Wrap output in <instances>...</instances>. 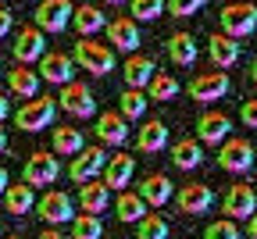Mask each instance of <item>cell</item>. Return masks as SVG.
Listing matches in <instances>:
<instances>
[{"label": "cell", "instance_id": "1", "mask_svg": "<svg viewBox=\"0 0 257 239\" xmlns=\"http://www.w3.org/2000/svg\"><path fill=\"white\" fill-rule=\"evenodd\" d=\"M218 22H221V36H229V40H243V36H250V32L257 29V4H225L221 8V15H218Z\"/></svg>", "mask_w": 257, "mask_h": 239}, {"label": "cell", "instance_id": "2", "mask_svg": "<svg viewBox=\"0 0 257 239\" xmlns=\"http://www.w3.org/2000/svg\"><path fill=\"white\" fill-rule=\"evenodd\" d=\"M72 61L79 68H86L89 75H111L114 72V50L100 47L96 40H79L75 50H72Z\"/></svg>", "mask_w": 257, "mask_h": 239}, {"label": "cell", "instance_id": "3", "mask_svg": "<svg viewBox=\"0 0 257 239\" xmlns=\"http://www.w3.org/2000/svg\"><path fill=\"white\" fill-rule=\"evenodd\" d=\"M54 114H57V100L36 96V100H29V104H22L15 111V125L22 132H43L47 125H54Z\"/></svg>", "mask_w": 257, "mask_h": 239}, {"label": "cell", "instance_id": "4", "mask_svg": "<svg viewBox=\"0 0 257 239\" xmlns=\"http://www.w3.org/2000/svg\"><path fill=\"white\" fill-rule=\"evenodd\" d=\"M32 18H36V29L40 32H64L68 22L75 18V8L68 4V0H43Z\"/></svg>", "mask_w": 257, "mask_h": 239}, {"label": "cell", "instance_id": "5", "mask_svg": "<svg viewBox=\"0 0 257 239\" xmlns=\"http://www.w3.org/2000/svg\"><path fill=\"white\" fill-rule=\"evenodd\" d=\"M57 175H61V161H57V154H47V150L29 154V161H25V182H29L32 189L57 182Z\"/></svg>", "mask_w": 257, "mask_h": 239}, {"label": "cell", "instance_id": "6", "mask_svg": "<svg viewBox=\"0 0 257 239\" xmlns=\"http://www.w3.org/2000/svg\"><path fill=\"white\" fill-rule=\"evenodd\" d=\"M57 104L68 111L72 118H93V114H96V100H93V93H89L86 82H68V86H61Z\"/></svg>", "mask_w": 257, "mask_h": 239}, {"label": "cell", "instance_id": "7", "mask_svg": "<svg viewBox=\"0 0 257 239\" xmlns=\"http://www.w3.org/2000/svg\"><path fill=\"white\" fill-rule=\"evenodd\" d=\"M221 211H225V218H253V211H257V189L253 186H246V182H236V186H229L225 189V200H221Z\"/></svg>", "mask_w": 257, "mask_h": 239}, {"label": "cell", "instance_id": "8", "mask_svg": "<svg viewBox=\"0 0 257 239\" xmlns=\"http://www.w3.org/2000/svg\"><path fill=\"white\" fill-rule=\"evenodd\" d=\"M218 164L225 168V172H232V175H243V172H250L253 168V147L246 143V140H225L221 147H218Z\"/></svg>", "mask_w": 257, "mask_h": 239}, {"label": "cell", "instance_id": "9", "mask_svg": "<svg viewBox=\"0 0 257 239\" xmlns=\"http://www.w3.org/2000/svg\"><path fill=\"white\" fill-rule=\"evenodd\" d=\"M107 154H104V147H86L79 157H72V182H79V186H86V182H96V175L107 168Z\"/></svg>", "mask_w": 257, "mask_h": 239}, {"label": "cell", "instance_id": "10", "mask_svg": "<svg viewBox=\"0 0 257 239\" xmlns=\"http://www.w3.org/2000/svg\"><path fill=\"white\" fill-rule=\"evenodd\" d=\"M43 32L36 29V25H25V29H18V36H15V61L22 64V68H29L32 61H43L47 54H43Z\"/></svg>", "mask_w": 257, "mask_h": 239}, {"label": "cell", "instance_id": "11", "mask_svg": "<svg viewBox=\"0 0 257 239\" xmlns=\"http://www.w3.org/2000/svg\"><path fill=\"white\" fill-rule=\"evenodd\" d=\"M229 132H232V118L225 114V111H204L200 118H197V140L200 143H225L229 140Z\"/></svg>", "mask_w": 257, "mask_h": 239}, {"label": "cell", "instance_id": "12", "mask_svg": "<svg viewBox=\"0 0 257 239\" xmlns=\"http://www.w3.org/2000/svg\"><path fill=\"white\" fill-rule=\"evenodd\" d=\"M186 93L197 100V104H214V100H221L225 93H229V75H221V72H207V75H197Z\"/></svg>", "mask_w": 257, "mask_h": 239}, {"label": "cell", "instance_id": "13", "mask_svg": "<svg viewBox=\"0 0 257 239\" xmlns=\"http://www.w3.org/2000/svg\"><path fill=\"white\" fill-rule=\"evenodd\" d=\"M175 203L182 214H207L211 203H214V193L200 182H186L182 189H175Z\"/></svg>", "mask_w": 257, "mask_h": 239}, {"label": "cell", "instance_id": "14", "mask_svg": "<svg viewBox=\"0 0 257 239\" xmlns=\"http://www.w3.org/2000/svg\"><path fill=\"white\" fill-rule=\"evenodd\" d=\"M36 214H40L43 221H50V225L75 221V214H72V196H68V193H61V189L43 193V200L36 203Z\"/></svg>", "mask_w": 257, "mask_h": 239}, {"label": "cell", "instance_id": "15", "mask_svg": "<svg viewBox=\"0 0 257 239\" xmlns=\"http://www.w3.org/2000/svg\"><path fill=\"white\" fill-rule=\"evenodd\" d=\"M143 200H147V207H165V203L175 196V186L165 172H150L140 179V189H136Z\"/></svg>", "mask_w": 257, "mask_h": 239}, {"label": "cell", "instance_id": "16", "mask_svg": "<svg viewBox=\"0 0 257 239\" xmlns=\"http://www.w3.org/2000/svg\"><path fill=\"white\" fill-rule=\"evenodd\" d=\"M107 43H111V50H125L128 57H133L136 47H140V29H136V22H133V18H111V22H107Z\"/></svg>", "mask_w": 257, "mask_h": 239}, {"label": "cell", "instance_id": "17", "mask_svg": "<svg viewBox=\"0 0 257 239\" xmlns=\"http://www.w3.org/2000/svg\"><path fill=\"white\" fill-rule=\"evenodd\" d=\"M125 89H143L147 93V86L154 82V75H157V68H154V61L147 57V54H133V57H125Z\"/></svg>", "mask_w": 257, "mask_h": 239}, {"label": "cell", "instance_id": "18", "mask_svg": "<svg viewBox=\"0 0 257 239\" xmlns=\"http://www.w3.org/2000/svg\"><path fill=\"white\" fill-rule=\"evenodd\" d=\"M96 136H100V143H107V147H121L128 140V122L121 118V111H104L96 118Z\"/></svg>", "mask_w": 257, "mask_h": 239}, {"label": "cell", "instance_id": "19", "mask_svg": "<svg viewBox=\"0 0 257 239\" xmlns=\"http://www.w3.org/2000/svg\"><path fill=\"white\" fill-rule=\"evenodd\" d=\"M136 147H140L143 154H157V150H165V147H168V125L161 122V118L143 122V125H140V132H136Z\"/></svg>", "mask_w": 257, "mask_h": 239}, {"label": "cell", "instance_id": "20", "mask_svg": "<svg viewBox=\"0 0 257 239\" xmlns=\"http://www.w3.org/2000/svg\"><path fill=\"white\" fill-rule=\"evenodd\" d=\"M72 72H75V61L68 54H47L40 61V75L47 82H57V86H68L72 82Z\"/></svg>", "mask_w": 257, "mask_h": 239}, {"label": "cell", "instance_id": "21", "mask_svg": "<svg viewBox=\"0 0 257 239\" xmlns=\"http://www.w3.org/2000/svg\"><path fill=\"white\" fill-rule=\"evenodd\" d=\"M8 89L11 96H22V100H36L40 93V72H32V68H11L8 72Z\"/></svg>", "mask_w": 257, "mask_h": 239}, {"label": "cell", "instance_id": "22", "mask_svg": "<svg viewBox=\"0 0 257 239\" xmlns=\"http://www.w3.org/2000/svg\"><path fill=\"white\" fill-rule=\"evenodd\" d=\"M133 172H136V161L128 157V154H114V157L107 161V168H104V182H107V189H121V193H125V186H128V179H133Z\"/></svg>", "mask_w": 257, "mask_h": 239}, {"label": "cell", "instance_id": "23", "mask_svg": "<svg viewBox=\"0 0 257 239\" xmlns=\"http://www.w3.org/2000/svg\"><path fill=\"white\" fill-rule=\"evenodd\" d=\"M207 54H211V64L218 72H225V68H232L239 61V43L218 32V36H211V43H207Z\"/></svg>", "mask_w": 257, "mask_h": 239}, {"label": "cell", "instance_id": "24", "mask_svg": "<svg viewBox=\"0 0 257 239\" xmlns=\"http://www.w3.org/2000/svg\"><path fill=\"white\" fill-rule=\"evenodd\" d=\"M79 203H82L86 214H96V218H100V214L107 211V203H111L107 182H86V186L79 189Z\"/></svg>", "mask_w": 257, "mask_h": 239}, {"label": "cell", "instance_id": "25", "mask_svg": "<svg viewBox=\"0 0 257 239\" xmlns=\"http://www.w3.org/2000/svg\"><path fill=\"white\" fill-rule=\"evenodd\" d=\"M72 25H75V32L82 40H89L93 32H100L107 22H104V11L96 8V4H79L75 8V18H72Z\"/></svg>", "mask_w": 257, "mask_h": 239}, {"label": "cell", "instance_id": "26", "mask_svg": "<svg viewBox=\"0 0 257 239\" xmlns=\"http://www.w3.org/2000/svg\"><path fill=\"white\" fill-rule=\"evenodd\" d=\"M168 57L179 64V68H189L197 64V40L189 36V32H175V36H168Z\"/></svg>", "mask_w": 257, "mask_h": 239}, {"label": "cell", "instance_id": "27", "mask_svg": "<svg viewBox=\"0 0 257 239\" xmlns=\"http://www.w3.org/2000/svg\"><path fill=\"white\" fill-rule=\"evenodd\" d=\"M114 214H118L125 225H133V221L140 225V221L147 218V200H143L140 193H128V189H125V193L114 200Z\"/></svg>", "mask_w": 257, "mask_h": 239}, {"label": "cell", "instance_id": "28", "mask_svg": "<svg viewBox=\"0 0 257 239\" xmlns=\"http://www.w3.org/2000/svg\"><path fill=\"white\" fill-rule=\"evenodd\" d=\"M4 207H8V214H15V218L29 214L32 207H36V200H32V186H29V182L8 186V193H4Z\"/></svg>", "mask_w": 257, "mask_h": 239}, {"label": "cell", "instance_id": "29", "mask_svg": "<svg viewBox=\"0 0 257 239\" xmlns=\"http://www.w3.org/2000/svg\"><path fill=\"white\" fill-rule=\"evenodd\" d=\"M200 161H204L200 140H179V143H172V164L175 168L193 172V168H200Z\"/></svg>", "mask_w": 257, "mask_h": 239}, {"label": "cell", "instance_id": "30", "mask_svg": "<svg viewBox=\"0 0 257 239\" xmlns=\"http://www.w3.org/2000/svg\"><path fill=\"white\" fill-rule=\"evenodd\" d=\"M86 150V140H82V132L72 129V125H61L54 129V154H64V157H79Z\"/></svg>", "mask_w": 257, "mask_h": 239}, {"label": "cell", "instance_id": "31", "mask_svg": "<svg viewBox=\"0 0 257 239\" xmlns=\"http://www.w3.org/2000/svg\"><path fill=\"white\" fill-rule=\"evenodd\" d=\"M147 96L157 100V104H165V100H175V96H179V79H175V75H165V72H157L154 82L147 86Z\"/></svg>", "mask_w": 257, "mask_h": 239}, {"label": "cell", "instance_id": "32", "mask_svg": "<svg viewBox=\"0 0 257 239\" xmlns=\"http://www.w3.org/2000/svg\"><path fill=\"white\" fill-rule=\"evenodd\" d=\"M118 104H121V118L133 122V118H143V111H147V104H150V96H147L143 89H125Z\"/></svg>", "mask_w": 257, "mask_h": 239}, {"label": "cell", "instance_id": "33", "mask_svg": "<svg viewBox=\"0 0 257 239\" xmlns=\"http://www.w3.org/2000/svg\"><path fill=\"white\" fill-rule=\"evenodd\" d=\"M72 239H104V225L96 214H82L72 221Z\"/></svg>", "mask_w": 257, "mask_h": 239}, {"label": "cell", "instance_id": "34", "mask_svg": "<svg viewBox=\"0 0 257 239\" xmlns=\"http://www.w3.org/2000/svg\"><path fill=\"white\" fill-rule=\"evenodd\" d=\"M136 239H168V221L157 214H147L136 228Z\"/></svg>", "mask_w": 257, "mask_h": 239}, {"label": "cell", "instance_id": "35", "mask_svg": "<svg viewBox=\"0 0 257 239\" xmlns=\"http://www.w3.org/2000/svg\"><path fill=\"white\" fill-rule=\"evenodd\" d=\"M161 11H168V4H161V0H133V8H128V15H133V22H150L157 18Z\"/></svg>", "mask_w": 257, "mask_h": 239}, {"label": "cell", "instance_id": "36", "mask_svg": "<svg viewBox=\"0 0 257 239\" xmlns=\"http://www.w3.org/2000/svg\"><path fill=\"white\" fill-rule=\"evenodd\" d=\"M204 239H239V225L229 221V218H221V221H211L204 228Z\"/></svg>", "mask_w": 257, "mask_h": 239}, {"label": "cell", "instance_id": "37", "mask_svg": "<svg viewBox=\"0 0 257 239\" xmlns=\"http://www.w3.org/2000/svg\"><path fill=\"white\" fill-rule=\"evenodd\" d=\"M204 4H200V0H172V4H168V11L175 15V18H186V15H197Z\"/></svg>", "mask_w": 257, "mask_h": 239}, {"label": "cell", "instance_id": "38", "mask_svg": "<svg viewBox=\"0 0 257 239\" xmlns=\"http://www.w3.org/2000/svg\"><path fill=\"white\" fill-rule=\"evenodd\" d=\"M243 125L257 129V100H246V104H243Z\"/></svg>", "mask_w": 257, "mask_h": 239}, {"label": "cell", "instance_id": "39", "mask_svg": "<svg viewBox=\"0 0 257 239\" xmlns=\"http://www.w3.org/2000/svg\"><path fill=\"white\" fill-rule=\"evenodd\" d=\"M11 22H15V18H11V11H8L4 4H0V40H4L8 32H11Z\"/></svg>", "mask_w": 257, "mask_h": 239}, {"label": "cell", "instance_id": "40", "mask_svg": "<svg viewBox=\"0 0 257 239\" xmlns=\"http://www.w3.org/2000/svg\"><path fill=\"white\" fill-rule=\"evenodd\" d=\"M8 186H11V182H8V168H4V164H0V196H4V193H8Z\"/></svg>", "mask_w": 257, "mask_h": 239}, {"label": "cell", "instance_id": "41", "mask_svg": "<svg viewBox=\"0 0 257 239\" xmlns=\"http://www.w3.org/2000/svg\"><path fill=\"white\" fill-rule=\"evenodd\" d=\"M8 114H11V107H8V96H4V93H0V122H4Z\"/></svg>", "mask_w": 257, "mask_h": 239}, {"label": "cell", "instance_id": "42", "mask_svg": "<svg viewBox=\"0 0 257 239\" xmlns=\"http://www.w3.org/2000/svg\"><path fill=\"white\" fill-rule=\"evenodd\" d=\"M40 239H68V235H61V232H57V228H47V232H43V235H40Z\"/></svg>", "mask_w": 257, "mask_h": 239}, {"label": "cell", "instance_id": "43", "mask_svg": "<svg viewBox=\"0 0 257 239\" xmlns=\"http://www.w3.org/2000/svg\"><path fill=\"white\" fill-rule=\"evenodd\" d=\"M246 232H250V235L257 239V211H253V218H250V225H246Z\"/></svg>", "mask_w": 257, "mask_h": 239}, {"label": "cell", "instance_id": "44", "mask_svg": "<svg viewBox=\"0 0 257 239\" xmlns=\"http://www.w3.org/2000/svg\"><path fill=\"white\" fill-rule=\"evenodd\" d=\"M4 150H8V132L0 129V154H4Z\"/></svg>", "mask_w": 257, "mask_h": 239}, {"label": "cell", "instance_id": "45", "mask_svg": "<svg viewBox=\"0 0 257 239\" xmlns=\"http://www.w3.org/2000/svg\"><path fill=\"white\" fill-rule=\"evenodd\" d=\"M250 75H253V82H257V57H253V64H250Z\"/></svg>", "mask_w": 257, "mask_h": 239}, {"label": "cell", "instance_id": "46", "mask_svg": "<svg viewBox=\"0 0 257 239\" xmlns=\"http://www.w3.org/2000/svg\"><path fill=\"white\" fill-rule=\"evenodd\" d=\"M8 239H22V235H8Z\"/></svg>", "mask_w": 257, "mask_h": 239}]
</instances>
